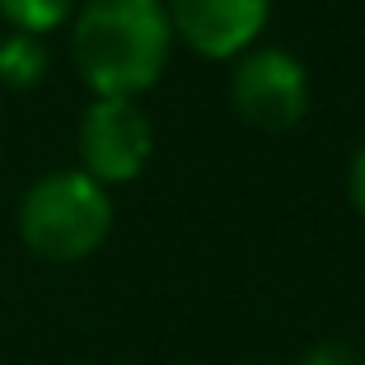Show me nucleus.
Returning a JSON list of instances; mask_svg holds the SVG:
<instances>
[{
  "label": "nucleus",
  "instance_id": "nucleus-1",
  "mask_svg": "<svg viewBox=\"0 0 365 365\" xmlns=\"http://www.w3.org/2000/svg\"><path fill=\"white\" fill-rule=\"evenodd\" d=\"M173 52L164 0H85L71 14V61L94 98H140Z\"/></svg>",
  "mask_w": 365,
  "mask_h": 365
},
{
  "label": "nucleus",
  "instance_id": "nucleus-2",
  "mask_svg": "<svg viewBox=\"0 0 365 365\" xmlns=\"http://www.w3.org/2000/svg\"><path fill=\"white\" fill-rule=\"evenodd\" d=\"M113 235V197L80 169H52L19 197V239L43 262H85Z\"/></svg>",
  "mask_w": 365,
  "mask_h": 365
},
{
  "label": "nucleus",
  "instance_id": "nucleus-3",
  "mask_svg": "<svg viewBox=\"0 0 365 365\" xmlns=\"http://www.w3.org/2000/svg\"><path fill=\"white\" fill-rule=\"evenodd\" d=\"M76 150H80V173H89L98 187L131 182L145 173L155 150L150 118L140 113L136 98H89V108L80 113Z\"/></svg>",
  "mask_w": 365,
  "mask_h": 365
},
{
  "label": "nucleus",
  "instance_id": "nucleus-4",
  "mask_svg": "<svg viewBox=\"0 0 365 365\" xmlns=\"http://www.w3.org/2000/svg\"><path fill=\"white\" fill-rule=\"evenodd\" d=\"M230 103L262 131H286L309 113V71L286 47H248L230 76Z\"/></svg>",
  "mask_w": 365,
  "mask_h": 365
},
{
  "label": "nucleus",
  "instance_id": "nucleus-5",
  "mask_svg": "<svg viewBox=\"0 0 365 365\" xmlns=\"http://www.w3.org/2000/svg\"><path fill=\"white\" fill-rule=\"evenodd\" d=\"M173 43L192 47L206 61H239L258 47L272 0H164Z\"/></svg>",
  "mask_w": 365,
  "mask_h": 365
},
{
  "label": "nucleus",
  "instance_id": "nucleus-6",
  "mask_svg": "<svg viewBox=\"0 0 365 365\" xmlns=\"http://www.w3.org/2000/svg\"><path fill=\"white\" fill-rule=\"evenodd\" d=\"M43 76H47V47H43V38L10 33V38L0 43V85L33 89Z\"/></svg>",
  "mask_w": 365,
  "mask_h": 365
},
{
  "label": "nucleus",
  "instance_id": "nucleus-7",
  "mask_svg": "<svg viewBox=\"0 0 365 365\" xmlns=\"http://www.w3.org/2000/svg\"><path fill=\"white\" fill-rule=\"evenodd\" d=\"M76 0H0V19L24 38H47L52 29L71 24Z\"/></svg>",
  "mask_w": 365,
  "mask_h": 365
},
{
  "label": "nucleus",
  "instance_id": "nucleus-8",
  "mask_svg": "<svg viewBox=\"0 0 365 365\" xmlns=\"http://www.w3.org/2000/svg\"><path fill=\"white\" fill-rule=\"evenodd\" d=\"M300 365H361V351H356L351 342H337V337H328V342L309 346Z\"/></svg>",
  "mask_w": 365,
  "mask_h": 365
},
{
  "label": "nucleus",
  "instance_id": "nucleus-9",
  "mask_svg": "<svg viewBox=\"0 0 365 365\" xmlns=\"http://www.w3.org/2000/svg\"><path fill=\"white\" fill-rule=\"evenodd\" d=\"M346 192H351V206L365 215V150H356L351 173H346Z\"/></svg>",
  "mask_w": 365,
  "mask_h": 365
}]
</instances>
